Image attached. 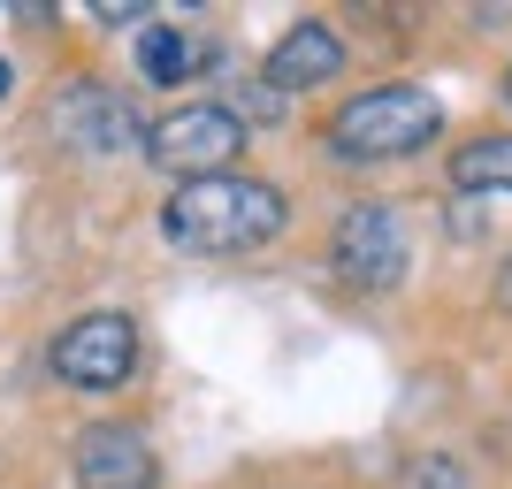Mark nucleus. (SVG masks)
<instances>
[{
    "instance_id": "nucleus-1",
    "label": "nucleus",
    "mask_w": 512,
    "mask_h": 489,
    "mask_svg": "<svg viewBox=\"0 0 512 489\" xmlns=\"http://www.w3.org/2000/svg\"><path fill=\"white\" fill-rule=\"evenodd\" d=\"M283 222H291V199L260 176H199V184H176L161 207V237L199 260L260 253V245H276Z\"/></svg>"
},
{
    "instance_id": "nucleus-2",
    "label": "nucleus",
    "mask_w": 512,
    "mask_h": 489,
    "mask_svg": "<svg viewBox=\"0 0 512 489\" xmlns=\"http://www.w3.org/2000/svg\"><path fill=\"white\" fill-rule=\"evenodd\" d=\"M436 138H444V100L428 85H367L329 115V153L337 161H406Z\"/></svg>"
},
{
    "instance_id": "nucleus-3",
    "label": "nucleus",
    "mask_w": 512,
    "mask_h": 489,
    "mask_svg": "<svg viewBox=\"0 0 512 489\" xmlns=\"http://www.w3.org/2000/svg\"><path fill=\"white\" fill-rule=\"evenodd\" d=\"M245 153V115L230 100H176L146 123V169L169 184H199V176H237Z\"/></svg>"
},
{
    "instance_id": "nucleus-4",
    "label": "nucleus",
    "mask_w": 512,
    "mask_h": 489,
    "mask_svg": "<svg viewBox=\"0 0 512 489\" xmlns=\"http://www.w3.org/2000/svg\"><path fill=\"white\" fill-rule=\"evenodd\" d=\"M406 260H413V237H406V214L383 207V199H360V207L337 214V237H329V268H337L344 291L360 298H390L406 283Z\"/></svg>"
},
{
    "instance_id": "nucleus-5",
    "label": "nucleus",
    "mask_w": 512,
    "mask_h": 489,
    "mask_svg": "<svg viewBox=\"0 0 512 489\" xmlns=\"http://www.w3.org/2000/svg\"><path fill=\"white\" fill-rule=\"evenodd\" d=\"M54 375H62L69 390H123L130 375H138V360H146V337H138V321L130 314H77L54 337Z\"/></svg>"
},
{
    "instance_id": "nucleus-6",
    "label": "nucleus",
    "mask_w": 512,
    "mask_h": 489,
    "mask_svg": "<svg viewBox=\"0 0 512 489\" xmlns=\"http://www.w3.org/2000/svg\"><path fill=\"white\" fill-rule=\"evenodd\" d=\"M54 138L85 161H123V153H146V123L123 92H107L100 77H77V85L54 92Z\"/></svg>"
},
{
    "instance_id": "nucleus-7",
    "label": "nucleus",
    "mask_w": 512,
    "mask_h": 489,
    "mask_svg": "<svg viewBox=\"0 0 512 489\" xmlns=\"http://www.w3.org/2000/svg\"><path fill=\"white\" fill-rule=\"evenodd\" d=\"M69 482L77 489H161V459H153L138 421H92L69 451Z\"/></svg>"
},
{
    "instance_id": "nucleus-8",
    "label": "nucleus",
    "mask_w": 512,
    "mask_h": 489,
    "mask_svg": "<svg viewBox=\"0 0 512 489\" xmlns=\"http://www.w3.org/2000/svg\"><path fill=\"white\" fill-rule=\"evenodd\" d=\"M344 62H352V46H344L329 23H291V31L268 46L260 77H268L283 100H299V92H321L329 77H344Z\"/></svg>"
},
{
    "instance_id": "nucleus-9",
    "label": "nucleus",
    "mask_w": 512,
    "mask_h": 489,
    "mask_svg": "<svg viewBox=\"0 0 512 489\" xmlns=\"http://www.w3.org/2000/svg\"><path fill=\"white\" fill-rule=\"evenodd\" d=\"M130 54H138V77L153 92H176V85H192L199 69H214V39H199L184 23H146Z\"/></svg>"
},
{
    "instance_id": "nucleus-10",
    "label": "nucleus",
    "mask_w": 512,
    "mask_h": 489,
    "mask_svg": "<svg viewBox=\"0 0 512 489\" xmlns=\"http://www.w3.org/2000/svg\"><path fill=\"white\" fill-rule=\"evenodd\" d=\"M451 192H512V130L467 138L451 153Z\"/></svg>"
},
{
    "instance_id": "nucleus-11",
    "label": "nucleus",
    "mask_w": 512,
    "mask_h": 489,
    "mask_svg": "<svg viewBox=\"0 0 512 489\" xmlns=\"http://www.w3.org/2000/svg\"><path fill=\"white\" fill-rule=\"evenodd\" d=\"M398 489H467V467L459 459H413Z\"/></svg>"
},
{
    "instance_id": "nucleus-12",
    "label": "nucleus",
    "mask_w": 512,
    "mask_h": 489,
    "mask_svg": "<svg viewBox=\"0 0 512 489\" xmlns=\"http://www.w3.org/2000/svg\"><path fill=\"white\" fill-rule=\"evenodd\" d=\"M8 85H16V69H8V54H0V100H8Z\"/></svg>"
},
{
    "instance_id": "nucleus-13",
    "label": "nucleus",
    "mask_w": 512,
    "mask_h": 489,
    "mask_svg": "<svg viewBox=\"0 0 512 489\" xmlns=\"http://www.w3.org/2000/svg\"><path fill=\"white\" fill-rule=\"evenodd\" d=\"M497 291H505V306H512V260H505V276H497Z\"/></svg>"
},
{
    "instance_id": "nucleus-14",
    "label": "nucleus",
    "mask_w": 512,
    "mask_h": 489,
    "mask_svg": "<svg viewBox=\"0 0 512 489\" xmlns=\"http://www.w3.org/2000/svg\"><path fill=\"white\" fill-rule=\"evenodd\" d=\"M505 107H512V62H505Z\"/></svg>"
}]
</instances>
